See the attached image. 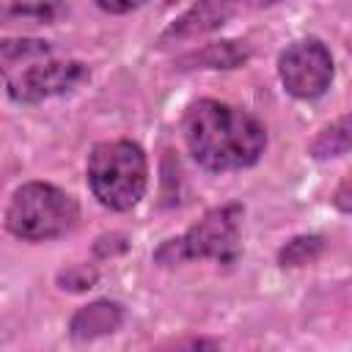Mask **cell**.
Masks as SVG:
<instances>
[{
    "instance_id": "cell-1",
    "label": "cell",
    "mask_w": 352,
    "mask_h": 352,
    "mask_svg": "<svg viewBox=\"0 0 352 352\" xmlns=\"http://www.w3.org/2000/svg\"><path fill=\"white\" fill-rule=\"evenodd\" d=\"M184 143L201 168L239 170L258 162L267 129L248 110L217 99H198L184 113Z\"/></svg>"
},
{
    "instance_id": "cell-2",
    "label": "cell",
    "mask_w": 352,
    "mask_h": 352,
    "mask_svg": "<svg viewBox=\"0 0 352 352\" xmlns=\"http://www.w3.org/2000/svg\"><path fill=\"white\" fill-rule=\"evenodd\" d=\"M85 173L94 198L113 212L132 209L143 198L148 182L146 154L132 140L96 143L88 154Z\"/></svg>"
},
{
    "instance_id": "cell-3",
    "label": "cell",
    "mask_w": 352,
    "mask_h": 352,
    "mask_svg": "<svg viewBox=\"0 0 352 352\" xmlns=\"http://www.w3.org/2000/svg\"><path fill=\"white\" fill-rule=\"evenodd\" d=\"M77 217L80 206L69 192L47 182H28L14 192L6 226L25 242H47L72 231Z\"/></svg>"
},
{
    "instance_id": "cell-4",
    "label": "cell",
    "mask_w": 352,
    "mask_h": 352,
    "mask_svg": "<svg viewBox=\"0 0 352 352\" xmlns=\"http://www.w3.org/2000/svg\"><path fill=\"white\" fill-rule=\"evenodd\" d=\"M239 223H242V206L239 204L217 206V209L206 212L195 226H190L182 236L168 239L154 253V261L162 267H176V264L195 261V258L231 261L236 256Z\"/></svg>"
},
{
    "instance_id": "cell-5",
    "label": "cell",
    "mask_w": 352,
    "mask_h": 352,
    "mask_svg": "<svg viewBox=\"0 0 352 352\" xmlns=\"http://www.w3.org/2000/svg\"><path fill=\"white\" fill-rule=\"evenodd\" d=\"M278 74L283 88L297 99H316L330 88L333 58L319 38H302L289 44L278 58Z\"/></svg>"
},
{
    "instance_id": "cell-6",
    "label": "cell",
    "mask_w": 352,
    "mask_h": 352,
    "mask_svg": "<svg viewBox=\"0 0 352 352\" xmlns=\"http://www.w3.org/2000/svg\"><path fill=\"white\" fill-rule=\"evenodd\" d=\"M88 80V66L80 60H38L19 69L8 80V96L22 104H33L58 94H66Z\"/></svg>"
},
{
    "instance_id": "cell-7",
    "label": "cell",
    "mask_w": 352,
    "mask_h": 352,
    "mask_svg": "<svg viewBox=\"0 0 352 352\" xmlns=\"http://www.w3.org/2000/svg\"><path fill=\"white\" fill-rule=\"evenodd\" d=\"M236 8H239V0H195L173 25L162 30L160 47L192 41L204 33H212L220 25H226L236 14Z\"/></svg>"
},
{
    "instance_id": "cell-8",
    "label": "cell",
    "mask_w": 352,
    "mask_h": 352,
    "mask_svg": "<svg viewBox=\"0 0 352 352\" xmlns=\"http://www.w3.org/2000/svg\"><path fill=\"white\" fill-rule=\"evenodd\" d=\"M124 322V308L113 300H96L74 311L69 322V333L77 341H91L99 336H110L121 327Z\"/></svg>"
},
{
    "instance_id": "cell-9",
    "label": "cell",
    "mask_w": 352,
    "mask_h": 352,
    "mask_svg": "<svg viewBox=\"0 0 352 352\" xmlns=\"http://www.w3.org/2000/svg\"><path fill=\"white\" fill-rule=\"evenodd\" d=\"M248 60V50L239 41H212L184 58H179L182 69H234Z\"/></svg>"
},
{
    "instance_id": "cell-10",
    "label": "cell",
    "mask_w": 352,
    "mask_h": 352,
    "mask_svg": "<svg viewBox=\"0 0 352 352\" xmlns=\"http://www.w3.org/2000/svg\"><path fill=\"white\" fill-rule=\"evenodd\" d=\"M63 11V0H0V25L38 22L50 25Z\"/></svg>"
},
{
    "instance_id": "cell-11",
    "label": "cell",
    "mask_w": 352,
    "mask_h": 352,
    "mask_svg": "<svg viewBox=\"0 0 352 352\" xmlns=\"http://www.w3.org/2000/svg\"><path fill=\"white\" fill-rule=\"evenodd\" d=\"M50 55V44L41 38H3L0 41V77L11 74L19 63Z\"/></svg>"
},
{
    "instance_id": "cell-12",
    "label": "cell",
    "mask_w": 352,
    "mask_h": 352,
    "mask_svg": "<svg viewBox=\"0 0 352 352\" xmlns=\"http://www.w3.org/2000/svg\"><path fill=\"white\" fill-rule=\"evenodd\" d=\"M349 116H341L336 124H330L327 129L319 132V138L311 143V154L316 160H327V157H341L349 151Z\"/></svg>"
},
{
    "instance_id": "cell-13",
    "label": "cell",
    "mask_w": 352,
    "mask_h": 352,
    "mask_svg": "<svg viewBox=\"0 0 352 352\" xmlns=\"http://www.w3.org/2000/svg\"><path fill=\"white\" fill-rule=\"evenodd\" d=\"M324 248V239L316 236V234H308V236H294L292 242H286L278 253V261L283 267H302V264H311L319 258Z\"/></svg>"
},
{
    "instance_id": "cell-14",
    "label": "cell",
    "mask_w": 352,
    "mask_h": 352,
    "mask_svg": "<svg viewBox=\"0 0 352 352\" xmlns=\"http://www.w3.org/2000/svg\"><path fill=\"white\" fill-rule=\"evenodd\" d=\"M96 278H99V272L94 267H88V264H72V267H66V270L58 272V286L60 289H69V292H85V289H91L96 283Z\"/></svg>"
},
{
    "instance_id": "cell-15",
    "label": "cell",
    "mask_w": 352,
    "mask_h": 352,
    "mask_svg": "<svg viewBox=\"0 0 352 352\" xmlns=\"http://www.w3.org/2000/svg\"><path fill=\"white\" fill-rule=\"evenodd\" d=\"M124 250H126V236L124 234H104L94 245V253L102 256V258H107L113 253H124Z\"/></svg>"
},
{
    "instance_id": "cell-16",
    "label": "cell",
    "mask_w": 352,
    "mask_h": 352,
    "mask_svg": "<svg viewBox=\"0 0 352 352\" xmlns=\"http://www.w3.org/2000/svg\"><path fill=\"white\" fill-rule=\"evenodd\" d=\"M143 3H148V0H96V6L107 14H126L132 8H140Z\"/></svg>"
},
{
    "instance_id": "cell-17",
    "label": "cell",
    "mask_w": 352,
    "mask_h": 352,
    "mask_svg": "<svg viewBox=\"0 0 352 352\" xmlns=\"http://www.w3.org/2000/svg\"><path fill=\"white\" fill-rule=\"evenodd\" d=\"M336 206H338L341 212H349V209H352V201H349V176H344V179H341V184H338Z\"/></svg>"
},
{
    "instance_id": "cell-18",
    "label": "cell",
    "mask_w": 352,
    "mask_h": 352,
    "mask_svg": "<svg viewBox=\"0 0 352 352\" xmlns=\"http://www.w3.org/2000/svg\"><path fill=\"white\" fill-rule=\"evenodd\" d=\"M168 3H170V6H173V3H179V0H168Z\"/></svg>"
}]
</instances>
